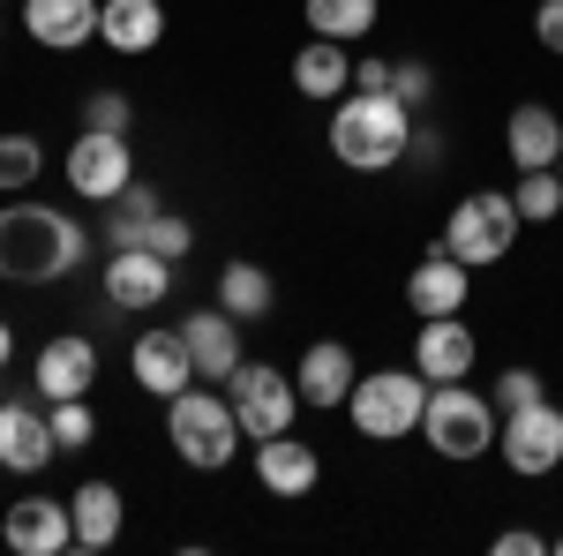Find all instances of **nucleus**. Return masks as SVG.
Here are the masks:
<instances>
[{
  "instance_id": "1",
  "label": "nucleus",
  "mask_w": 563,
  "mask_h": 556,
  "mask_svg": "<svg viewBox=\"0 0 563 556\" xmlns=\"http://www.w3.org/2000/svg\"><path fill=\"white\" fill-rule=\"evenodd\" d=\"M90 233L60 204H0V279L8 286H60L84 263Z\"/></svg>"
},
{
  "instance_id": "2",
  "label": "nucleus",
  "mask_w": 563,
  "mask_h": 556,
  "mask_svg": "<svg viewBox=\"0 0 563 556\" xmlns=\"http://www.w3.org/2000/svg\"><path fill=\"white\" fill-rule=\"evenodd\" d=\"M406 143H413V106L398 90H346L331 106V159L346 173L406 166Z\"/></svg>"
},
{
  "instance_id": "3",
  "label": "nucleus",
  "mask_w": 563,
  "mask_h": 556,
  "mask_svg": "<svg viewBox=\"0 0 563 556\" xmlns=\"http://www.w3.org/2000/svg\"><path fill=\"white\" fill-rule=\"evenodd\" d=\"M166 444L180 451V467L218 473V467H233V451H241L249 436H241V414H233V399H225V391L188 384V391L166 399Z\"/></svg>"
},
{
  "instance_id": "4",
  "label": "nucleus",
  "mask_w": 563,
  "mask_h": 556,
  "mask_svg": "<svg viewBox=\"0 0 563 556\" xmlns=\"http://www.w3.org/2000/svg\"><path fill=\"white\" fill-rule=\"evenodd\" d=\"M421 444H429L435 459H451V467H466V459H481V451H496V399L474 391L466 377H459V384H429Z\"/></svg>"
},
{
  "instance_id": "5",
  "label": "nucleus",
  "mask_w": 563,
  "mask_h": 556,
  "mask_svg": "<svg viewBox=\"0 0 563 556\" xmlns=\"http://www.w3.org/2000/svg\"><path fill=\"white\" fill-rule=\"evenodd\" d=\"M353 428L368 436V444H398V436H421V414H429V377L421 369H376V377H361L346 399Z\"/></svg>"
},
{
  "instance_id": "6",
  "label": "nucleus",
  "mask_w": 563,
  "mask_h": 556,
  "mask_svg": "<svg viewBox=\"0 0 563 556\" xmlns=\"http://www.w3.org/2000/svg\"><path fill=\"white\" fill-rule=\"evenodd\" d=\"M519 204L511 196H496V188H474V196H459L451 218H443V249L459 263H504L519 249Z\"/></svg>"
},
{
  "instance_id": "7",
  "label": "nucleus",
  "mask_w": 563,
  "mask_h": 556,
  "mask_svg": "<svg viewBox=\"0 0 563 556\" xmlns=\"http://www.w3.org/2000/svg\"><path fill=\"white\" fill-rule=\"evenodd\" d=\"M225 399H233V414H241V436H249V444L286 436L294 414H301V384H294L286 369H271V361H241V369L225 377Z\"/></svg>"
},
{
  "instance_id": "8",
  "label": "nucleus",
  "mask_w": 563,
  "mask_h": 556,
  "mask_svg": "<svg viewBox=\"0 0 563 556\" xmlns=\"http://www.w3.org/2000/svg\"><path fill=\"white\" fill-rule=\"evenodd\" d=\"M496 451H504V467L519 473V481L556 473V467H563V406L533 399V406H519V414H504V428H496Z\"/></svg>"
},
{
  "instance_id": "9",
  "label": "nucleus",
  "mask_w": 563,
  "mask_h": 556,
  "mask_svg": "<svg viewBox=\"0 0 563 556\" xmlns=\"http://www.w3.org/2000/svg\"><path fill=\"white\" fill-rule=\"evenodd\" d=\"M60 173H68V188H76L84 204H113V196L135 181V143L129 135H106V129H84L76 143H68Z\"/></svg>"
},
{
  "instance_id": "10",
  "label": "nucleus",
  "mask_w": 563,
  "mask_h": 556,
  "mask_svg": "<svg viewBox=\"0 0 563 556\" xmlns=\"http://www.w3.org/2000/svg\"><path fill=\"white\" fill-rule=\"evenodd\" d=\"M174 294V263L158 257V249H106V308H121V316H143V308H158V301Z\"/></svg>"
},
{
  "instance_id": "11",
  "label": "nucleus",
  "mask_w": 563,
  "mask_h": 556,
  "mask_svg": "<svg viewBox=\"0 0 563 556\" xmlns=\"http://www.w3.org/2000/svg\"><path fill=\"white\" fill-rule=\"evenodd\" d=\"M53 459H60L53 414L31 406V399H0V467L8 473H45Z\"/></svg>"
},
{
  "instance_id": "12",
  "label": "nucleus",
  "mask_w": 563,
  "mask_h": 556,
  "mask_svg": "<svg viewBox=\"0 0 563 556\" xmlns=\"http://www.w3.org/2000/svg\"><path fill=\"white\" fill-rule=\"evenodd\" d=\"M31 384H38L45 406L53 399H90V384H98V339H84V331L45 339L38 361H31Z\"/></svg>"
},
{
  "instance_id": "13",
  "label": "nucleus",
  "mask_w": 563,
  "mask_h": 556,
  "mask_svg": "<svg viewBox=\"0 0 563 556\" xmlns=\"http://www.w3.org/2000/svg\"><path fill=\"white\" fill-rule=\"evenodd\" d=\"M0 542H8L15 556H60V549H76L68 497H23V504H8V519H0Z\"/></svg>"
},
{
  "instance_id": "14",
  "label": "nucleus",
  "mask_w": 563,
  "mask_h": 556,
  "mask_svg": "<svg viewBox=\"0 0 563 556\" xmlns=\"http://www.w3.org/2000/svg\"><path fill=\"white\" fill-rule=\"evenodd\" d=\"M466 294H474V263H459L443 241H435L429 257L413 263V279H406V308H413L421 324H429V316H459Z\"/></svg>"
},
{
  "instance_id": "15",
  "label": "nucleus",
  "mask_w": 563,
  "mask_h": 556,
  "mask_svg": "<svg viewBox=\"0 0 563 556\" xmlns=\"http://www.w3.org/2000/svg\"><path fill=\"white\" fill-rule=\"evenodd\" d=\"M474 361H481V339H474V324H459V316H429V324L413 331V369H421L429 384L474 377Z\"/></svg>"
},
{
  "instance_id": "16",
  "label": "nucleus",
  "mask_w": 563,
  "mask_h": 556,
  "mask_svg": "<svg viewBox=\"0 0 563 556\" xmlns=\"http://www.w3.org/2000/svg\"><path fill=\"white\" fill-rule=\"evenodd\" d=\"M180 339H188V361H196V377L203 384H225L249 353H241V316H225V308H196L188 324H180Z\"/></svg>"
},
{
  "instance_id": "17",
  "label": "nucleus",
  "mask_w": 563,
  "mask_h": 556,
  "mask_svg": "<svg viewBox=\"0 0 563 556\" xmlns=\"http://www.w3.org/2000/svg\"><path fill=\"white\" fill-rule=\"evenodd\" d=\"M256 481L271 489V497L294 504V497H308V489L323 481V459H316V444H301V436L286 428V436H263L256 444Z\"/></svg>"
},
{
  "instance_id": "18",
  "label": "nucleus",
  "mask_w": 563,
  "mask_h": 556,
  "mask_svg": "<svg viewBox=\"0 0 563 556\" xmlns=\"http://www.w3.org/2000/svg\"><path fill=\"white\" fill-rule=\"evenodd\" d=\"M129 369L151 399H174V391L196 384V361H188V339H180V331H143V339L129 346Z\"/></svg>"
},
{
  "instance_id": "19",
  "label": "nucleus",
  "mask_w": 563,
  "mask_h": 556,
  "mask_svg": "<svg viewBox=\"0 0 563 556\" xmlns=\"http://www.w3.org/2000/svg\"><path fill=\"white\" fill-rule=\"evenodd\" d=\"M98 8L106 0H23V31L45 53H76V45L98 39Z\"/></svg>"
},
{
  "instance_id": "20",
  "label": "nucleus",
  "mask_w": 563,
  "mask_h": 556,
  "mask_svg": "<svg viewBox=\"0 0 563 556\" xmlns=\"http://www.w3.org/2000/svg\"><path fill=\"white\" fill-rule=\"evenodd\" d=\"M294 384H301V406H346L353 399V384H361V369H353V353L339 339H316L301 353V369H294Z\"/></svg>"
},
{
  "instance_id": "21",
  "label": "nucleus",
  "mask_w": 563,
  "mask_h": 556,
  "mask_svg": "<svg viewBox=\"0 0 563 556\" xmlns=\"http://www.w3.org/2000/svg\"><path fill=\"white\" fill-rule=\"evenodd\" d=\"M504 151H511V166H519V173L556 166V159H563V121L541 106V98H526V106H511V121H504Z\"/></svg>"
},
{
  "instance_id": "22",
  "label": "nucleus",
  "mask_w": 563,
  "mask_h": 556,
  "mask_svg": "<svg viewBox=\"0 0 563 556\" xmlns=\"http://www.w3.org/2000/svg\"><path fill=\"white\" fill-rule=\"evenodd\" d=\"M166 39V8L158 0H106L98 8V45H113V53H151V45Z\"/></svg>"
},
{
  "instance_id": "23",
  "label": "nucleus",
  "mask_w": 563,
  "mask_h": 556,
  "mask_svg": "<svg viewBox=\"0 0 563 556\" xmlns=\"http://www.w3.org/2000/svg\"><path fill=\"white\" fill-rule=\"evenodd\" d=\"M68 519H76V549H113L121 526H129V504H121L113 481H84V489L68 497Z\"/></svg>"
},
{
  "instance_id": "24",
  "label": "nucleus",
  "mask_w": 563,
  "mask_h": 556,
  "mask_svg": "<svg viewBox=\"0 0 563 556\" xmlns=\"http://www.w3.org/2000/svg\"><path fill=\"white\" fill-rule=\"evenodd\" d=\"M294 90H301V98H316V106H323V98L339 106V98L353 90V61H346V45H339V39H308L301 53H294Z\"/></svg>"
},
{
  "instance_id": "25",
  "label": "nucleus",
  "mask_w": 563,
  "mask_h": 556,
  "mask_svg": "<svg viewBox=\"0 0 563 556\" xmlns=\"http://www.w3.org/2000/svg\"><path fill=\"white\" fill-rule=\"evenodd\" d=\"M271 301H278V286H271V271H263V263H249V257L218 263V308H225V316L263 324V316H271Z\"/></svg>"
},
{
  "instance_id": "26",
  "label": "nucleus",
  "mask_w": 563,
  "mask_h": 556,
  "mask_svg": "<svg viewBox=\"0 0 563 556\" xmlns=\"http://www.w3.org/2000/svg\"><path fill=\"white\" fill-rule=\"evenodd\" d=\"M158 211H166V204H158V188H151V181H129V188L106 204V226H98V241H106V249H135V241L151 233V218H158Z\"/></svg>"
},
{
  "instance_id": "27",
  "label": "nucleus",
  "mask_w": 563,
  "mask_h": 556,
  "mask_svg": "<svg viewBox=\"0 0 563 556\" xmlns=\"http://www.w3.org/2000/svg\"><path fill=\"white\" fill-rule=\"evenodd\" d=\"M308 31L316 39H339V45L368 39L376 31V0H308Z\"/></svg>"
},
{
  "instance_id": "28",
  "label": "nucleus",
  "mask_w": 563,
  "mask_h": 556,
  "mask_svg": "<svg viewBox=\"0 0 563 556\" xmlns=\"http://www.w3.org/2000/svg\"><path fill=\"white\" fill-rule=\"evenodd\" d=\"M511 204H519V218H526V226H549V218H563V173H556V166H533V173H519Z\"/></svg>"
},
{
  "instance_id": "29",
  "label": "nucleus",
  "mask_w": 563,
  "mask_h": 556,
  "mask_svg": "<svg viewBox=\"0 0 563 556\" xmlns=\"http://www.w3.org/2000/svg\"><path fill=\"white\" fill-rule=\"evenodd\" d=\"M38 173H45L38 135H0V196H23V188H38Z\"/></svg>"
},
{
  "instance_id": "30",
  "label": "nucleus",
  "mask_w": 563,
  "mask_h": 556,
  "mask_svg": "<svg viewBox=\"0 0 563 556\" xmlns=\"http://www.w3.org/2000/svg\"><path fill=\"white\" fill-rule=\"evenodd\" d=\"M84 129H106V135H129V129H135V106H129V90H113V84H98V90H84Z\"/></svg>"
},
{
  "instance_id": "31",
  "label": "nucleus",
  "mask_w": 563,
  "mask_h": 556,
  "mask_svg": "<svg viewBox=\"0 0 563 556\" xmlns=\"http://www.w3.org/2000/svg\"><path fill=\"white\" fill-rule=\"evenodd\" d=\"M45 414H53V436H60V451H90V436H98V414H90V399H53Z\"/></svg>"
},
{
  "instance_id": "32",
  "label": "nucleus",
  "mask_w": 563,
  "mask_h": 556,
  "mask_svg": "<svg viewBox=\"0 0 563 556\" xmlns=\"http://www.w3.org/2000/svg\"><path fill=\"white\" fill-rule=\"evenodd\" d=\"M143 249H158L166 263H180L188 249H196V226H188L180 211H158V218H151V233H143Z\"/></svg>"
},
{
  "instance_id": "33",
  "label": "nucleus",
  "mask_w": 563,
  "mask_h": 556,
  "mask_svg": "<svg viewBox=\"0 0 563 556\" xmlns=\"http://www.w3.org/2000/svg\"><path fill=\"white\" fill-rule=\"evenodd\" d=\"M390 90H398V98L421 113V106L435 98V68H429V61H390Z\"/></svg>"
},
{
  "instance_id": "34",
  "label": "nucleus",
  "mask_w": 563,
  "mask_h": 556,
  "mask_svg": "<svg viewBox=\"0 0 563 556\" xmlns=\"http://www.w3.org/2000/svg\"><path fill=\"white\" fill-rule=\"evenodd\" d=\"M488 399H496L504 414H519V406H533V399H549V391H541V377H533V369H504Z\"/></svg>"
},
{
  "instance_id": "35",
  "label": "nucleus",
  "mask_w": 563,
  "mask_h": 556,
  "mask_svg": "<svg viewBox=\"0 0 563 556\" xmlns=\"http://www.w3.org/2000/svg\"><path fill=\"white\" fill-rule=\"evenodd\" d=\"M406 166H413V173H435V166H443V129H435V121H421V113H413V143H406Z\"/></svg>"
},
{
  "instance_id": "36",
  "label": "nucleus",
  "mask_w": 563,
  "mask_h": 556,
  "mask_svg": "<svg viewBox=\"0 0 563 556\" xmlns=\"http://www.w3.org/2000/svg\"><path fill=\"white\" fill-rule=\"evenodd\" d=\"M533 39H541V53L563 61V0H541V8H533Z\"/></svg>"
},
{
  "instance_id": "37",
  "label": "nucleus",
  "mask_w": 563,
  "mask_h": 556,
  "mask_svg": "<svg viewBox=\"0 0 563 556\" xmlns=\"http://www.w3.org/2000/svg\"><path fill=\"white\" fill-rule=\"evenodd\" d=\"M549 549V534H533V526H504L496 534V556H541Z\"/></svg>"
},
{
  "instance_id": "38",
  "label": "nucleus",
  "mask_w": 563,
  "mask_h": 556,
  "mask_svg": "<svg viewBox=\"0 0 563 556\" xmlns=\"http://www.w3.org/2000/svg\"><path fill=\"white\" fill-rule=\"evenodd\" d=\"M353 90H390V68L384 61H353Z\"/></svg>"
},
{
  "instance_id": "39",
  "label": "nucleus",
  "mask_w": 563,
  "mask_h": 556,
  "mask_svg": "<svg viewBox=\"0 0 563 556\" xmlns=\"http://www.w3.org/2000/svg\"><path fill=\"white\" fill-rule=\"evenodd\" d=\"M15 361V331H8V316H0V369Z\"/></svg>"
},
{
  "instance_id": "40",
  "label": "nucleus",
  "mask_w": 563,
  "mask_h": 556,
  "mask_svg": "<svg viewBox=\"0 0 563 556\" xmlns=\"http://www.w3.org/2000/svg\"><path fill=\"white\" fill-rule=\"evenodd\" d=\"M549 549H563V534H556V542H549Z\"/></svg>"
},
{
  "instance_id": "41",
  "label": "nucleus",
  "mask_w": 563,
  "mask_h": 556,
  "mask_svg": "<svg viewBox=\"0 0 563 556\" xmlns=\"http://www.w3.org/2000/svg\"><path fill=\"white\" fill-rule=\"evenodd\" d=\"M556 173H563V159H556Z\"/></svg>"
}]
</instances>
